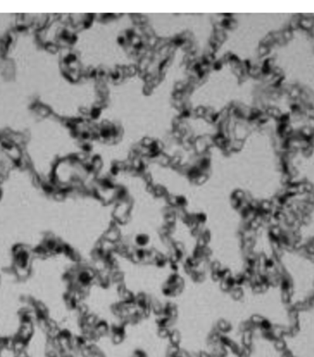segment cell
Instances as JSON below:
<instances>
[{
	"mask_svg": "<svg viewBox=\"0 0 314 357\" xmlns=\"http://www.w3.org/2000/svg\"><path fill=\"white\" fill-rule=\"evenodd\" d=\"M314 25V18H301L299 20V27L305 31H310Z\"/></svg>",
	"mask_w": 314,
	"mask_h": 357,
	"instance_id": "1",
	"label": "cell"
},
{
	"mask_svg": "<svg viewBox=\"0 0 314 357\" xmlns=\"http://www.w3.org/2000/svg\"><path fill=\"white\" fill-rule=\"evenodd\" d=\"M299 132H300V134H301L306 139H310V137L313 135V134H314V131L312 129H310L309 126H307V125H305V126H303V127H301L299 129Z\"/></svg>",
	"mask_w": 314,
	"mask_h": 357,
	"instance_id": "2",
	"label": "cell"
},
{
	"mask_svg": "<svg viewBox=\"0 0 314 357\" xmlns=\"http://www.w3.org/2000/svg\"><path fill=\"white\" fill-rule=\"evenodd\" d=\"M300 93H301V89H299L298 87L294 86L290 90V92L289 93V98H291L293 100H297L299 98Z\"/></svg>",
	"mask_w": 314,
	"mask_h": 357,
	"instance_id": "3",
	"label": "cell"
},
{
	"mask_svg": "<svg viewBox=\"0 0 314 357\" xmlns=\"http://www.w3.org/2000/svg\"><path fill=\"white\" fill-rule=\"evenodd\" d=\"M282 36H283V38H284V40L286 41V42H288V41H290V40L292 39V37H293L292 31H291L290 29H285V30L282 31Z\"/></svg>",
	"mask_w": 314,
	"mask_h": 357,
	"instance_id": "4",
	"label": "cell"
},
{
	"mask_svg": "<svg viewBox=\"0 0 314 357\" xmlns=\"http://www.w3.org/2000/svg\"><path fill=\"white\" fill-rule=\"evenodd\" d=\"M304 113L308 118H312L314 119V109L311 107H307L304 111Z\"/></svg>",
	"mask_w": 314,
	"mask_h": 357,
	"instance_id": "5",
	"label": "cell"
},
{
	"mask_svg": "<svg viewBox=\"0 0 314 357\" xmlns=\"http://www.w3.org/2000/svg\"><path fill=\"white\" fill-rule=\"evenodd\" d=\"M268 51H269L268 46H265V45L262 44L260 47H259V53H260L261 55H265V54L268 53Z\"/></svg>",
	"mask_w": 314,
	"mask_h": 357,
	"instance_id": "6",
	"label": "cell"
},
{
	"mask_svg": "<svg viewBox=\"0 0 314 357\" xmlns=\"http://www.w3.org/2000/svg\"><path fill=\"white\" fill-rule=\"evenodd\" d=\"M306 125H307V126H309L310 129H312L313 131H314V119H312V118H309L308 120H307Z\"/></svg>",
	"mask_w": 314,
	"mask_h": 357,
	"instance_id": "7",
	"label": "cell"
}]
</instances>
